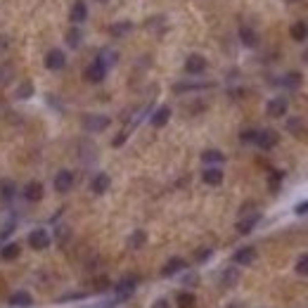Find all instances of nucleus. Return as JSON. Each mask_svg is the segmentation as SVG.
<instances>
[{
	"label": "nucleus",
	"instance_id": "1",
	"mask_svg": "<svg viewBox=\"0 0 308 308\" xmlns=\"http://www.w3.org/2000/svg\"><path fill=\"white\" fill-rule=\"evenodd\" d=\"M83 128L90 130V133H100V130L109 128V117H105V114H86L83 117Z\"/></svg>",
	"mask_w": 308,
	"mask_h": 308
},
{
	"label": "nucleus",
	"instance_id": "2",
	"mask_svg": "<svg viewBox=\"0 0 308 308\" xmlns=\"http://www.w3.org/2000/svg\"><path fill=\"white\" fill-rule=\"evenodd\" d=\"M277 140H280V136H277L273 128L256 130V145H259L261 149H273L277 145Z\"/></svg>",
	"mask_w": 308,
	"mask_h": 308
},
{
	"label": "nucleus",
	"instance_id": "3",
	"mask_svg": "<svg viewBox=\"0 0 308 308\" xmlns=\"http://www.w3.org/2000/svg\"><path fill=\"white\" fill-rule=\"evenodd\" d=\"M83 76H86L88 83H102V81H105V76H107V67H105V64H100V62L95 60L90 67L83 71Z\"/></svg>",
	"mask_w": 308,
	"mask_h": 308
},
{
	"label": "nucleus",
	"instance_id": "4",
	"mask_svg": "<svg viewBox=\"0 0 308 308\" xmlns=\"http://www.w3.org/2000/svg\"><path fill=\"white\" fill-rule=\"evenodd\" d=\"M29 246L31 249H36V252H43V249H48L50 246V235L48 230H33V233L29 235Z\"/></svg>",
	"mask_w": 308,
	"mask_h": 308
},
{
	"label": "nucleus",
	"instance_id": "5",
	"mask_svg": "<svg viewBox=\"0 0 308 308\" xmlns=\"http://www.w3.org/2000/svg\"><path fill=\"white\" fill-rule=\"evenodd\" d=\"M64 64H67V57H64L62 50H48V55H45V67H48L50 71H60V69H64Z\"/></svg>",
	"mask_w": 308,
	"mask_h": 308
},
{
	"label": "nucleus",
	"instance_id": "6",
	"mask_svg": "<svg viewBox=\"0 0 308 308\" xmlns=\"http://www.w3.org/2000/svg\"><path fill=\"white\" fill-rule=\"evenodd\" d=\"M233 261L237 265H252L254 261H256V249H254V246H242V249L235 252Z\"/></svg>",
	"mask_w": 308,
	"mask_h": 308
},
{
	"label": "nucleus",
	"instance_id": "7",
	"mask_svg": "<svg viewBox=\"0 0 308 308\" xmlns=\"http://www.w3.org/2000/svg\"><path fill=\"white\" fill-rule=\"evenodd\" d=\"M74 187V173L71 171H60L55 176V190L57 192H69Z\"/></svg>",
	"mask_w": 308,
	"mask_h": 308
},
{
	"label": "nucleus",
	"instance_id": "8",
	"mask_svg": "<svg viewBox=\"0 0 308 308\" xmlns=\"http://www.w3.org/2000/svg\"><path fill=\"white\" fill-rule=\"evenodd\" d=\"M265 109H268V117H273V119L284 117V114H287V100L284 98H273Z\"/></svg>",
	"mask_w": 308,
	"mask_h": 308
},
{
	"label": "nucleus",
	"instance_id": "9",
	"mask_svg": "<svg viewBox=\"0 0 308 308\" xmlns=\"http://www.w3.org/2000/svg\"><path fill=\"white\" fill-rule=\"evenodd\" d=\"M204 69H206V60L202 55H190L185 60V71L187 74H202Z\"/></svg>",
	"mask_w": 308,
	"mask_h": 308
},
{
	"label": "nucleus",
	"instance_id": "10",
	"mask_svg": "<svg viewBox=\"0 0 308 308\" xmlns=\"http://www.w3.org/2000/svg\"><path fill=\"white\" fill-rule=\"evenodd\" d=\"M136 284H138L136 277H126V280H121V282L117 284V296H119V301L128 299V296L133 294V292H136Z\"/></svg>",
	"mask_w": 308,
	"mask_h": 308
},
{
	"label": "nucleus",
	"instance_id": "11",
	"mask_svg": "<svg viewBox=\"0 0 308 308\" xmlns=\"http://www.w3.org/2000/svg\"><path fill=\"white\" fill-rule=\"evenodd\" d=\"M109 185H111L109 176H107V173H98V176L92 178V183H90V190L95 192V195H105V192L109 190Z\"/></svg>",
	"mask_w": 308,
	"mask_h": 308
},
{
	"label": "nucleus",
	"instance_id": "12",
	"mask_svg": "<svg viewBox=\"0 0 308 308\" xmlns=\"http://www.w3.org/2000/svg\"><path fill=\"white\" fill-rule=\"evenodd\" d=\"M69 17H71V22H74V24H83V22H86V17H88L86 3H83V0H76L74 7H71V12H69Z\"/></svg>",
	"mask_w": 308,
	"mask_h": 308
},
{
	"label": "nucleus",
	"instance_id": "13",
	"mask_svg": "<svg viewBox=\"0 0 308 308\" xmlns=\"http://www.w3.org/2000/svg\"><path fill=\"white\" fill-rule=\"evenodd\" d=\"M24 197H26V202H41V199H43V185L36 183V180L29 183L24 187Z\"/></svg>",
	"mask_w": 308,
	"mask_h": 308
},
{
	"label": "nucleus",
	"instance_id": "14",
	"mask_svg": "<svg viewBox=\"0 0 308 308\" xmlns=\"http://www.w3.org/2000/svg\"><path fill=\"white\" fill-rule=\"evenodd\" d=\"M168 119H171V109H168V107H159V109L152 114L149 121H152L154 128H161V126H166L168 123Z\"/></svg>",
	"mask_w": 308,
	"mask_h": 308
},
{
	"label": "nucleus",
	"instance_id": "15",
	"mask_svg": "<svg viewBox=\"0 0 308 308\" xmlns=\"http://www.w3.org/2000/svg\"><path fill=\"white\" fill-rule=\"evenodd\" d=\"M240 41L246 45V48H256V45H259V36H256V31L249 29V26H242V29H240Z\"/></svg>",
	"mask_w": 308,
	"mask_h": 308
},
{
	"label": "nucleus",
	"instance_id": "16",
	"mask_svg": "<svg viewBox=\"0 0 308 308\" xmlns=\"http://www.w3.org/2000/svg\"><path fill=\"white\" fill-rule=\"evenodd\" d=\"M290 36L294 38V41H299V43L306 41L308 38V24L306 22H294V24L290 26Z\"/></svg>",
	"mask_w": 308,
	"mask_h": 308
},
{
	"label": "nucleus",
	"instance_id": "17",
	"mask_svg": "<svg viewBox=\"0 0 308 308\" xmlns=\"http://www.w3.org/2000/svg\"><path fill=\"white\" fill-rule=\"evenodd\" d=\"M202 161L206 166H216V164H223V161H225V154L218 152V149H206V152L202 154Z\"/></svg>",
	"mask_w": 308,
	"mask_h": 308
},
{
	"label": "nucleus",
	"instance_id": "18",
	"mask_svg": "<svg viewBox=\"0 0 308 308\" xmlns=\"http://www.w3.org/2000/svg\"><path fill=\"white\" fill-rule=\"evenodd\" d=\"M202 180L206 185H221L223 183V171L221 168H206L202 173Z\"/></svg>",
	"mask_w": 308,
	"mask_h": 308
},
{
	"label": "nucleus",
	"instance_id": "19",
	"mask_svg": "<svg viewBox=\"0 0 308 308\" xmlns=\"http://www.w3.org/2000/svg\"><path fill=\"white\" fill-rule=\"evenodd\" d=\"M185 268V261L183 259H171L164 268H161V275L164 277H171V275H176V273H180Z\"/></svg>",
	"mask_w": 308,
	"mask_h": 308
},
{
	"label": "nucleus",
	"instance_id": "20",
	"mask_svg": "<svg viewBox=\"0 0 308 308\" xmlns=\"http://www.w3.org/2000/svg\"><path fill=\"white\" fill-rule=\"evenodd\" d=\"M259 223V214H252V216H246V218H242L240 223H237V233L246 235V233H252L254 225Z\"/></svg>",
	"mask_w": 308,
	"mask_h": 308
},
{
	"label": "nucleus",
	"instance_id": "21",
	"mask_svg": "<svg viewBox=\"0 0 308 308\" xmlns=\"http://www.w3.org/2000/svg\"><path fill=\"white\" fill-rule=\"evenodd\" d=\"M14 192H17V187L12 180H3L0 183V202H10L14 197Z\"/></svg>",
	"mask_w": 308,
	"mask_h": 308
},
{
	"label": "nucleus",
	"instance_id": "22",
	"mask_svg": "<svg viewBox=\"0 0 308 308\" xmlns=\"http://www.w3.org/2000/svg\"><path fill=\"white\" fill-rule=\"evenodd\" d=\"M282 86L290 88V90L299 88V86H301V74H299V71H290V74H284L282 76Z\"/></svg>",
	"mask_w": 308,
	"mask_h": 308
},
{
	"label": "nucleus",
	"instance_id": "23",
	"mask_svg": "<svg viewBox=\"0 0 308 308\" xmlns=\"http://www.w3.org/2000/svg\"><path fill=\"white\" fill-rule=\"evenodd\" d=\"M10 303H12V306H19V308L31 306V294H26V292H14V294L10 296Z\"/></svg>",
	"mask_w": 308,
	"mask_h": 308
},
{
	"label": "nucleus",
	"instance_id": "24",
	"mask_svg": "<svg viewBox=\"0 0 308 308\" xmlns=\"http://www.w3.org/2000/svg\"><path fill=\"white\" fill-rule=\"evenodd\" d=\"M130 29H133V24H130V22H119V24H114L109 29V33L114 38H121V36H126V33H130Z\"/></svg>",
	"mask_w": 308,
	"mask_h": 308
},
{
	"label": "nucleus",
	"instance_id": "25",
	"mask_svg": "<svg viewBox=\"0 0 308 308\" xmlns=\"http://www.w3.org/2000/svg\"><path fill=\"white\" fill-rule=\"evenodd\" d=\"M19 256V244H5L3 246V252H0V259L3 261H14Z\"/></svg>",
	"mask_w": 308,
	"mask_h": 308
},
{
	"label": "nucleus",
	"instance_id": "26",
	"mask_svg": "<svg viewBox=\"0 0 308 308\" xmlns=\"http://www.w3.org/2000/svg\"><path fill=\"white\" fill-rule=\"evenodd\" d=\"M197 306V299H195V294H190V292H183V294H178V308H195Z\"/></svg>",
	"mask_w": 308,
	"mask_h": 308
},
{
	"label": "nucleus",
	"instance_id": "27",
	"mask_svg": "<svg viewBox=\"0 0 308 308\" xmlns=\"http://www.w3.org/2000/svg\"><path fill=\"white\" fill-rule=\"evenodd\" d=\"M98 62L105 64V67H111V64H117V52L114 50H102L98 55Z\"/></svg>",
	"mask_w": 308,
	"mask_h": 308
},
{
	"label": "nucleus",
	"instance_id": "28",
	"mask_svg": "<svg viewBox=\"0 0 308 308\" xmlns=\"http://www.w3.org/2000/svg\"><path fill=\"white\" fill-rule=\"evenodd\" d=\"M240 280V273L235 271V268H228V271H223V284L225 287H235Z\"/></svg>",
	"mask_w": 308,
	"mask_h": 308
},
{
	"label": "nucleus",
	"instance_id": "29",
	"mask_svg": "<svg viewBox=\"0 0 308 308\" xmlns=\"http://www.w3.org/2000/svg\"><path fill=\"white\" fill-rule=\"evenodd\" d=\"M145 240H147V237H145V233H142V230H136V233L130 235V240H128L130 249H140V246L145 244Z\"/></svg>",
	"mask_w": 308,
	"mask_h": 308
},
{
	"label": "nucleus",
	"instance_id": "30",
	"mask_svg": "<svg viewBox=\"0 0 308 308\" xmlns=\"http://www.w3.org/2000/svg\"><path fill=\"white\" fill-rule=\"evenodd\" d=\"M296 273L299 275H308V254H301L296 261Z\"/></svg>",
	"mask_w": 308,
	"mask_h": 308
},
{
	"label": "nucleus",
	"instance_id": "31",
	"mask_svg": "<svg viewBox=\"0 0 308 308\" xmlns=\"http://www.w3.org/2000/svg\"><path fill=\"white\" fill-rule=\"evenodd\" d=\"M67 43L71 45V48H79V43H81V31L79 29H71L67 33Z\"/></svg>",
	"mask_w": 308,
	"mask_h": 308
},
{
	"label": "nucleus",
	"instance_id": "32",
	"mask_svg": "<svg viewBox=\"0 0 308 308\" xmlns=\"http://www.w3.org/2000/svg\"><path fill=\"white\" fill-rule=\"evenodd\" d=\"M31 95H33V86L31 83H22L17 90V98H31Z\"/></svg>",
	"mask_w": 308,
	"mask_h": 308
},
{
	"label": "nucleus",
	"instance_id": "33",
	"mask_svg": "<svg viewBox=\"0 0 308 308\" xmlns=\"http://www.w3.org/2000/svg\"><path fill=\"white\" fill-rule=\"evenodd\" d=\"M240 140L242 142H256V130H242Z\"/></svg>",
	"mask_w": 308,
	"mask_h": 308
},
{
	"label": "nucleus",
	"instance_id": "34",
	"mask_svg": "<svg viewBox=\"0 0 308 308\" xmlns=\"http://www.w3.org/2000/svg\"><path fill=\"white\" fill-rule=\"evenodd\" d=\"M299 126H301V119H290V123H287V128L292 133H299Z\"/></svg>",
	"mask_w": 308,
	"mask_h": 308
},
{
	"label": "nucleus",
	"instance_id": "35",
	"mask_svg": "<svg viewBox=\"0 0 308 308\" xmlns=\"http://www.w3.org/2000/svg\"><path fill=\"white\" fill-rule=\"evenodd\" d=\"M211 256V249H199L197 252V261H206Z\"/></svg>",
	"mask_w": 308,
	"mask_h": 308
},
{
	"label": "nucleus",
	"instance_id": "36",
	"mask_svg": "<svg viewBox=\"0 0 308 308\" xmlns=\"http://www.w3.org/2000/svg\"><path fill=\"white\" fill-rule=\"evenodd\" d=\"M296 214L299 216H303V214H308V202H301V204H296Z\"/></svg>",
	"mask_w": 308,
	"mask_h": 308
},
{
	"label": "nucleus",
	"instance_id": "37",
	"mask_svg": "<svg viewBox=\"0 0 308 308\" xmlns=\"http://www.w3.org/2000/svg\"><path fill=\"white\" fill-rule=\"evenodd\" d=\"M152 308H171V306H168V301H166V299H157Z\"/></svg>",
	"mask_w": 308,
	"mask_h": 308
},
{
	"label": "nucleus",
	"instance_id": "38",
	"mask_svg": "<svg viewBox=\"0 0 308 308\" xmlns=\"http://www.w3.org/2000/svg\"><path fill=\"white\" fill-rule=\"evenodd\" d=\"M277 183H280V173H273V176H271V187H273V190L277 187Z\"/></svg>",
	"mask_w": 308,
	"mask_h": 308
},
{
	"label": "nucleus",
	"instance_id": "39",
	"mask_svg": "<svg viewBox=\"0 0 308 308\" xmlns=\"http://www.w3.org/2000/svg\"><path fill=\"white\" fill-rule=\"evenodd\" d=\"M303 62L308 64V48H306V52H303Z\"/></svg>",
	"mask_w": 308,
	"mask_h": 308
},
{
	"label": "nucleus",
	"instance_id": "40",
	"mask_svg": "<svg viewBox=\"0 0 308 308\" xmlns=\"http://www.w3.org/2000/svg\"><path fill=\"white\" fill-rule=\"evenodd\" d=\"M228 308H242V306H240V303H230Z\"/></svg>",
	"mask_w": 308,
	"mask_h": 308
},
{
	"label": "nucleus",
	"instance_id": "41",
	"mask_svg": "<svg viewBox=\"0 0 308 308\" xmlns=\"http://www.w3.org/2000/svg\"><path fill=\"white\" fill-rule=\"evenodd\" d=\"M98 3H107V0H98Z\"/></svg>",
	"mask_w": 308,
	"mask_h": 308
}]
</instances>
